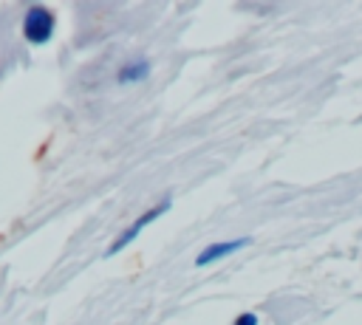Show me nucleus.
<instances>
[{
    "mask_svg": "<svg viewBox=\"0 0 362 325\" xmlns=\"http://www.w3.org/2000/svg\"><path fill=\"white\" fill-rule=\"evenodd\" d=\"M54 31H57V14L42 6V3H34L25 8L23 14V37L28 45L40 48V45H48L54 40Z\"/></svg>",
    "mask_w": 362,
    "mask_h": 325,
    "instance_id": "f257e3e1",
    "label": "nucleus"
},
{
    "mask_svg": "<svg viewBox=\"0 0 362 325\" xmlns=\"http://www.w3.org/2000/svg\"><path fill=\"white\" fill-rule=\"evenodd\" d=\"M232 325H260V319H257V314L243 311V314H238V317H235V322H232Z\"/></svg>",
    "mask_w": 362,
    "mask_h": 325,
    "instance_id": "39448f33",
    "label": "nucleus"
},
{
    "mask_svg": "<svg viewBox=\"0 0 362 325\" xmlns=\"http://www.w3.org/2000/svg\"><path fill=\"white\" fill-rule=\"evenodd\" d=\"M150 62L147 59H130L124 62L119 71H116V82L119 85H136V82H144L150 76Z\"/></svg>",
    "mask_w": 362,
    "mask_h": 325,
    "instance_id": "20e7f679",
    "label": "nucleus"
},
{
    "mask_svg": "<svg viewBox=\"0 0 362 325\" xmlns=\"http://www.w3.org/2000/svg\"><path fill=\"white\" fill-rule=\"evenodd\" d=\"M170 206H173V201H170V198H164L161 203H156V206H150L147 212H141V215H139V218H136V220H133V223H130V226H127V229H124V232H122V235L107 246L105 257H113V254H119L124 246H130V243L144 232V226H150V223H153V220H158L164 212H170Z\"/></svg>",
    "mask_w": 362,
    "mask_h": 325,
    "instance_id": "f03ea898",
    "label": "nucleus"
},
{
    "mask_svg": "<svg viewBox=\"0 0 362 325\" xmlns=\"http://www.w3.org/2000/svg\"><path fill=\"white\" fill-rule=\"evenodd\" d=\"M246 243H249V237H235V240H221V243H212V246H206L204 252H198V257H195V266L201 268V266L218 263V260H223V257L235 254L238 249H243Z\"/></svg>",
    "mask_w": 362,
    "mask_h": 325,
    "instance_id": "7ed1b4c3",
    "label": "nucleus"
}]
</instances>
